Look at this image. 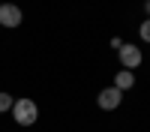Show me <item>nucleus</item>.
<instances>
[{
	"label": "nucleus",
	"mask_w": 150,
	"mask_h": 132,
	"mask_svg": "<svg viewBox=\"0 0 150 132\" xmlns=\"http://www.w3.org/2000/svg\"><path fill=\"white\" fill-rule=\"evenodd\" d=\"M12 117H15L18 126H33L39 120V105L33 99H15L12 102Z\"/></svg>",
	"instance_id": "obj_1"
},
{
	"label": "nucleus",
	"mask_w": 150,
	"mask_h": 132,
	"mask_svg": "<svg viewBox=\"0 0 150 132\" xmlns=\"http://www.w3.org/2000/svg\"><path fill=\"white\" fill-rule=\"evenodd\" d=\"M117 60H120V66L123 69H138L141 63H144V54H141V48L135 45V42H123L120 45V51H117Z\"/></svg>",
	"instance_id": "obj_2"
},
{
	"label": "nucleus",
	"mask_w": 150,
	"mask_h": 132,
	"mask_svg": "<svg viewBox=\"0 0 150 132\" xmlns=\"http://www.w3.org/2000/svg\"><path fill=\"white\" fill-rule=\"evenodd\" d=\"M96 102H99V108L102 111H117V108L123 105V93L111 84V87H105V90H99V96H96Z\"/></svg>",
	"instance_id": "obj_3"
},
{
	"label": "nucleus",
	"mask_w": 150,
	"mask_h": 132,
	"mask_svg": "<svg viewBox=\"0 0 150 132\" xmlns=\"http://www.w3.org/2000/svg\"><path fill=\"white\" fill-rule=\"evenodd\" d=\"M24 21V12L15 3H0V27H18Z\"/></svg>",
	"instance_id": "obj_4"
},
{
	"label": "nucleus",
	"mask_w": 150,
	"mask_h": 132,
	"mask_svg": "<svg viewBox=\"0 0 150 132\" xmlns=\"http://www.w3.org/2000/svg\"><path fill=\"white\" fill-rule=\"evenodd\" d=\"M114 87H117L120 93H126V90H132V87H135V75H132L129 69H120L117 75H114Z\"/></svg>",
	"instance_id": "obj_5"
},
{
	"label": "nucleus",
	"mask_w": 150,
	"mask_h": 132,
	"mask_svg": "<svg viewBox=\"0 0 150 132\" xmlns=\"http://www.w3.org/2000/svg\"><path fill=\"white\" fill-rule=\"evenodd\" d=\"M138 36H141V42H147V45H150V18H144V21H141Z\"/></svg>",
	"instance_id": "obj_6"
},
{
	"label": "nucleus",
	"mask_w": 150,
	"mask_h": 132,
	"mask_svg": "<svg viewBox=\"0 0 150 132\" xmlns=\"http://www.w3.org/2000/svg\"><path fill=\"white\" fill-rule=\"evenodd\" d=\"M12 102H15V99H12L9 93H0V114H3V111H12Z\"/></svg>",
	"instance_id": "obj_7"
},
{
	"label": "nucleus",
	"mask_w": 150,
	"mask_h": 132,
	"mask_svg": "<svg viewBox=\"0 0 150 132\" xmlns=\"http://www.w3.org/2000/svg\"><path fill=\"white\" fill-rule=\"evenodd\" d=\"M120 45H123L120 36H111V48H114V51H120Z\"/></svg>",
	"instance_id": "obj_8"
},
{
	"label": "nucleus",
	"mask_w": 150,
	"mask_h": 132,
	"mask_svg": "<svg viewBox=\"0 0 150 132\" xmlns=\"http://www.w3.org/2000/svg\"><path fill=\"white\" fill-rule=\"evenodd\" d=\"M144 12H147V18H150V0H144Z\"/></svg>",
	"instance_id": "obj_9"
}]
</instances>
